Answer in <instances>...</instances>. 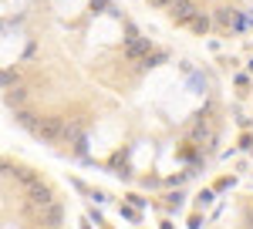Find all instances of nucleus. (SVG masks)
I'll return each instance as SVG.
<instances>
[{
	"label": "nucleus",
	"mask_w": 253,
	"mask_h": 229,
	"mask_svg": "<svg viewBox=\"0 0 253 229\" xmlns=\"http://www.w3.org/2000/svg\"><path fill=\"white\" fill-rule=\"evenodd\" d=\"M27 199H31V206H41V209H47V206L54 202V199H51V189H47V186H41V182L27 189Z\"/></svg>",
	"instance_id": "3"
},
{
	"label": "nucleus",
	"mask_w": 253,
	"mask_h": 229,
	"mask_svg": "<svg viewBox=\"0 0 253 229\" xmlns=\"http://www.w3.org/2000/svg\"><path fill=\"white\" fill-rule=\"evenodd\" d=\"M216 20H219V24H230V20H233V14H226V10H219V14H216Z\"/></svg>",
	"instance_id": "8"
},
{
	"label": "nucleus",
	"mask_w": 253,
	"mask_h": 229,
	"mask_svg": "<svg viewBox=\"0 0 253 229\" xmlns=\"http://www.w3.org/2000/svg\"><path fill=\"white\" fill-rule=\"evenodd\" d=\"M149 3H156V7H169L172 0H149Z\"/></svg>",
	"instance_id": "9"
},
{
	"label": "nucleus",
	"mask_w": 253,
	"mask_h": 229,
	"mask_svg": "<svg viewBox=\"0 0 253 229\" xmlns=\"http://www.w3.org/2000/svg\"><path fill=\"white\" fill-rule=\"evenodd\" d=\"M250 223H253V209H250Z\"/></svg>",
	"instance_id": "10"
},
{
	"label": "nucleus",
	"mask_w": 253,
	"mask_h": 229,
	"mask_svg": "<svg viewBox=\"0 0 253 229\" xmlns=\"http://www.w3.org/2000/svg\"><path fill=\"white\" fill-rule=\"evenodd\" d=\"M128 57H132V61H142V57H145V64H149V40L132 34V40H128Z\"/></svg>",
	"instance_id": "4"
},
{
	"label": "nucleus",
	"mask_w": 253,
	"mask_h": 229,
	"mask_svg": "<svg viewBox=\"0 0 253 229\" xmlns=\"http://www.w3.org/2000/svg\"><path fill=\"white\" fill-rule=\"evenodd\" d=\"M17 121L24 128H31L38 138L51 142V145H61V142L71 138V125H64L61 118H38V114H31V112H17Z\"/></svg>",
	"instance_id": "1"
},
{
	"label": "nucleus",
	"mask_w": 253,
	"mask_h": 229,
	"mask_svg": "<svg viewBox=\"0 0 253 229\" xmlns=\"http://www.w3.org/2000/svg\"><path fill=\"white\" fill-rule=\"evenodd\" d=\"M3 101H7L10 108H20V105L27 101V91H24V88H7V95H3Z\"/></svg>",
	"instance_id": "5"
},
{
	"label": "nucleus",
	"mask_w": 253,
	"mask_h": 229,
	"mask_svg": "<svg viewBox=\"0 0 253 229\" xmlns=\"http://www.w3.org/2000/svg\"><path fill=\"white\" fill-rule=\"evenodd\" d=\"M44 219H47V223H61V209L54 206V202H51V206L44 209Z\"/></svg>",
	"instance_id": "7"
},
{
	"label": "nucleus",
	"mask_w": 253,
	"mask_h": 229,
	"mask_svg": "<svg viewBox=\"0 0 253 229\" xmlns=\"http://www.w3.org/2000/svg\"><path fill=\"white\" fill-rule=\"evenodd\" d=\"M189 27H193L196 34H206V27H210V20L203 17V14H196V17H193V20H189Z\"/></svg>",
	"instance_id": "6"
},
{
	"label": "nucleus",
	"mask_w": 253,
	"mask_h": 229,
	"mask_svg": "<svg viewBox=\"0 0 253 229\" xmlns=\"http://www.w3.org/2000/svg\"><path fill=\"white\" fill-rule=\"evenodd\" d=\"M172 10H169V17L175 20V24H189V20L199 14V7H196V0H172L169 3Z\"/></svg>",
	"instance_id": "2"
}]
</instances>
